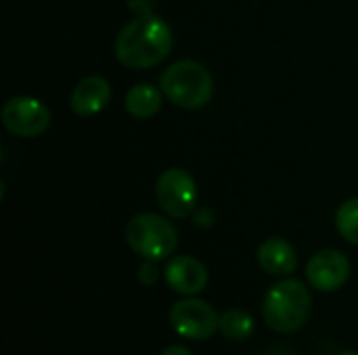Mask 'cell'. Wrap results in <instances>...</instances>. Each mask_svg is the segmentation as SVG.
<instances>
[{"instance_id": "obj_14", "label": "cell", "mask_w": 358, "mask_h": 355, "mask_svg": "<svg viewBox=\"0 0 358 355\" xmlns=\"http://www.w3.org/2000/svg\"><path fill=\"white\" fill-rule=\"evenodd\" d=\"M336 226L348 243L358 247V199H348L340 205L336 213Z\"/></svg>"}, {"instance_id": "obj_2", "label": "cell", "mask_w": 358, "mask_h": 355, "mask_svg": "<svg viewBox=\"0 0 358 355\" xmlns=\"http://www.w3.org/2000/svg\"><path fill=\"white\" fill-rule=\"evenodd\" d=\"M313 297L308 289L294 278H285L273 285L262 301V316L268 328L281 335H294L302 331L310 318Z\"/></svg>"}, {"instance_id": "obj_19", "label": "cell", "mask_w": 358, "mask_h": 355, "mask_svg": "<svg viewBox=\"0 0 358 355\" xmlns=\"http://www.w3.org/2000/svg\"><path fill=\"white\" fill-rule=\"evenodd\" d=\"M338 355H358V352H352V349H346V352H342V354Z\"/></svg>"}, {"instance_id": "obj_7", "label": "cell", "mask_w": 358, "mask_h": 355, "mask_svg": "<svg viewBox=\"0 0 358 355\" xmlns=\"http://www.w3.org/2000/svg\"><path fill=\"white\" fill-rule=\"evenodd\" d=\"M2 126L21 138L42 136L50 128V111L44 103L29 96H15L2 107Z\"/></svg>"}, {"instance_id": "obj_16", "label": "cell", "mask_w": 358, "mask_h": 355, "mask_svg": "<svg viewBox=\"0 0 358 355\" xmlns=\"http://www.w3.org/2000/svg\"><path fill=\"white\" fill-rule=\"evenodd\" d=\"M126 2L134 15H151L157 4V0H126Z\"/></svg>"}, {"instance_id": "obj_10", "label": "cell", "mask_w": 358, "mask_h": 355, "mask_svg": "<svg viewBox=\"0 0 358 355\" xmlns=\"http://www.w3.org/2000/svg\"><path fill=\"white\" fill-rule=\"evenodd\" d=\"M111 100V86L101 75H88L78 82L71 92V111L80 117H90L103 111Z\"/></svg>"}, {"instance_id": "obj_6", "label": "cell", "mask_w": 358, "mask_h": 355, "mask_svg": "<svg viewBox=\"0 0 358 355\" xmlns=\"http://www.w3.org/2000/svg\"><path fill=\"white\" fill-rule=\"evenodd\" d=\"M155 197L170 218H187L197 205V184L191 174L180 167H172L157 178Z\"/></svg>"}, {"instance_id": "obj_8", "label": "cell", "mask_w": 358, "mask_h": 355, "mask_svg": "<svg viewBox=\"0 0 358 355\" xmlns=\"http://www.w3.org/2000/svg\"><path fill=\"white\" fill-rule=\"evenodd\" d=\"M306 278L313 289L321 293H334L348 282L350 262L344 253L336 249H323L308 259Z\"/></svg>"}, {"instance_id": "obj_9", "label": "cell", "mask_w": 358, "mask_h": 355, "mask_svg": "<svg viewBox=\"0 0 358 355\" xmlns=\"http://www.w3.org/2000/svg\"><path fill=\"white\" fill-rule=\"evenodd\" d=\"M164 280L174 293L191 297L208 287V270L199 259L191 255H180L168 262L164 270Z\"/></svg>"}, {"instance_id": "obj_11", "label": "cell", "mask_w": 358, "mask_h": 355, "mask_svg": "<svg viewBox=\"0 0 358 355\" xmlns=\"http://www.w3.org/2000/svg\"><path fill=\"white\" fill-rule=\"evenodd\" d=\"M258 264L268 276H289L298 268V253L285 239H268L258 249Z\"/></svg>"}, {"instance_id": "obj_18", "label": "cell", "mask_w": 358, "mask_h": 355, "mask_svg": "<svg viewBox=\"0 0 358 355\" xmlns=\"http://www.w3.org/2000/svg\"><path fill=\"white\" fill-rule=\"evenodd\" d=\"M159 355H191V352L185 345H170V347H166Z\"/></svg>"}, {"instance_id": "obj_12", "label": "cell", "mask_w": 358, "mask_h": 355, "mask_svg": "<svg viewBox=\"0 0 358 355\" xmlns=\"http://www.w3.org/2000/svg\"><path fill=\"white\" fill-rule=\"evenodd\" d=\"M162 107V92L151 84H136L126 94V111L136 119L153 117Z\"/></svg>"}, {"instance_id": "obj_5", "label": "cell", "mask_w": 358, "mask_h": 355, "mask_svg": "<svg viewBox=\"0 0 358 355\" xmlns=\"http://www.w3.org/2000/svg\"><path fill=\"white\" fill-rule=\"evenodd\" d=\"M170 326L176 335L191 341H206L220 333L218 312L203 299L185 297L170 310Z\"/></svg>"}, {"instance_id": "obj_3", "label": "cell", "mask_w": 358, "mask_h": 355, "mask_svg": "<svg viewBox=\"0 0 358 355\" xmlns=\"http://www.w3.org/2000/svg\"><path fill=\"white\" fill-rule=\"evenodd\" d=\"M159 86L168 100L182 109L206 107L214 96V80L210 71L195 61L172 63L162 73Z\"/></svg>"}, {"instance_id": "obj_4", "label": "cell", "mask_w": 358, "mask_h": 355, "mask_svg": "<svg viewBox=\"0 0 358 355\" xmlns=\"http://www.w3.org/2000/svg\"><path fill=\"white\" fill-rule=\"evenodd\" d=\"M126 241L128 247L143 259L159 262L176 251L178 232L157 213H138L126 226Z\"/></svg>"}, {"instance_id": "obj_13", "label": "cell", "mask_w": 358, "mask_h": 355, "mask_svg": "<svg viewBox=\"0 0 358 355\" xmlns=\"http://www.w3.org/2000/svg\"><path fill=\"white\" fill-rule=\"evenodd\" d=\"M256 322L245 310H227L220 316V335L229 341H245L254 335Z\"/></svg>"}, {"instance_id": "obj_1", "label": "cell", "mask_w": 358, "mask_h": 355, "mask_svg": "<svg viewBox=\"0 0 358 355\" xmlns=\"http://www.w3.org/2000/svg\"><path fill=\"white\" fill-rule=\"evenodd\" d=\"M115 56L128 69L159 65L172 50V29L157 15H136L115 38Z\"/></svg>"}, {"instance_id": "obj_17", "label": "cell", "mask_w": 358, "mask_h": 355, "mask_svg": "<svg viewBox=\"0 0 358 355\" xmlns=\"http://www.w3.org/2000/svg\"><path fill=\"white\" fill-rule=\"evenodd\" d=\"M195 224H197V226H203V228L212 226V224H214L212 211H210V209H201V211L195 216Z\"/></svg>"}, {"instance_id": "obj_15", "label": "cell", "mask_w": 358, "mask_h": 355, "mask_svg": "<svg viewBox=\"0 0 358 355\" xmlns=\"http://www.w3.org/2000/svg\"><path fill=\"white\" fill-rule=\"evenodd\" d=\"M138 280L145 287H153L159 280V268H157V264L151 262V259H145L141 264V268H138Z\"/></svg>"}]
</instances>
